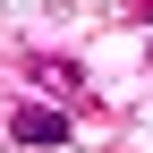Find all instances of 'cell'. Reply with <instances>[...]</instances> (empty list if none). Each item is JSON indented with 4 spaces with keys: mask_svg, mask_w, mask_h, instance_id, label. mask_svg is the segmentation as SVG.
I'll return each mask as SVG.
<instances>
[{
    "mask_svg": "<svg viewBox=\"0 0 153 153\" xmlns=\"http://www.w3.org/2000/svg\"><path fill=\"white\" fill-rule=\"evenodd\" d=\"M9 136H17V145H68V111H51V102H17V111H9Z\"/></svg>",
    "mask_w": 153,
    "mask_h": 153,
    "instance_id": "6da1fadb",
    "label": "cell"
}]
</instances>
